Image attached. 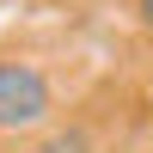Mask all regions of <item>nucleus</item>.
Segmentation results:
<instances>
[{
	"label": "nucleus",
	"instance_id": "nucleus-2",
	"mask_svg": "<svg viewBox=\"0 0 153 153\" xmlns=\"http://www.w3.org/2000/svg\"><path fill=\"white\" fill-rule=\"evenodd\" d=\"M37 153H92V141H86V129H55Z\"/></svg>",
	"mask_w": 153,
	"mask_h": 153
},
{
	"label": "nucleus",
	"instance_id": "nucleus-1",
	"mask_svg": "<svg viewBox=\"0 0 153 153\" xmlns=\"http://www.w3.org/2000/svg\"><path fill=\"white\" fill-rule=\"evenodd\" d=\"M49 110H55V86H49V74L31 68V61H0V135L43 129Z\"/></svg>",
	"mask_w": 153,
	"mask_h": 153
},
{
	"label": "nucleus",
	"instance_id": "nucleus-3",
	"mask_svg": "<svg viewBox=\"0 0 153 153\" xmlns=\"http://www.w3.org/2000/svg\"><path fill=\"white\" fill-rule=\"evenodd\" d=\"M135 6H141V19H147V25H153V0H135Z\"/></svg>",
	"mask_w": 153,
	"mask_h": 153
}]
</instances>
